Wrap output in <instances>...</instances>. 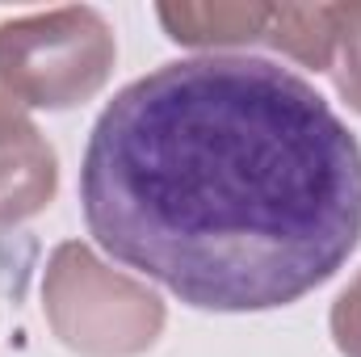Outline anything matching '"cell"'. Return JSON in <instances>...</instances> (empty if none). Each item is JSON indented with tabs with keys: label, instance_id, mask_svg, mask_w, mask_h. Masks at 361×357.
Returning a JSON list of instances; mask_svg holds the SVG:
<instances>
[{
	"label": "cell",
	"instance_id": "1",
	"mask_svg": "<svg viewBox=\"0 0 361 357\" xmlns=\"http://www.w3.org/2000/svg\"><path fill=\"white\" fill-rule=\"evenodd\" d=\"M92 240L197 311H273L361 244V143L290 68L164 63L118 92L85 147Z\"/></svg>",
	"mask_w": 361,
	"mask_h": 357
},
{
	"label": "cell",
	"instance_id": "2",
	"mask_svg": "<svg viewBox=\"0 0 361 357\" xmlns=\"http://www.w3.org/2000/svg\"><path fill=\"white\" fill-rule=\"evenodd\" d=\"M114 59V30L89 4L0 21V89L21 105L72 109L105 89Z\"/></svg>",
	"mask_w": 361,
	"mask_h": 357
},
{
	"label": "cell",
	"instance_id": "3",
	"mask_svg": "<svg viewBox=\"0 0 361 357\" xmlns=\"http://www.w3.org/2000/svg\"><path fill=\"white\" fill-rule=\"evenodd\" d=\"M42 307L55 337L85 357H139L164 332V303L143 282L101 265L80 240L51 253Z\"/></svg>",
	"mask_w": 361,
	"mask_h": 357
},
{
	"label": "cell",
	"instance_id": "4",
	"mask_svg": "<svg viewBox=\"0 0 361 357\" xmlns=\"http://www.w3.org/2000/svg\"><path fill=\"white\" fill-rule=\"evenodd\" d=\"M59 189L55 147L34 122L0 126V227L34 219Z\"/></svg>",
	"mask_w": 361,
	"mask_h": 357
},
{
	"label": "cell",
	"instance_id": "5",
	"mask_svg": "<svg viewBox=\"0 0 361 357\" xmlns=\"http://www.w3.org/2000/svg\"><path fill=\"white\" fill-rule=\"evenodd\" d=\"M156 17L180 47H240L265 38L273 4H160Z\"/></svg>",
	"mask_w": 361,
	"mask_h": 357
},
{
	"label": "cell",
	"instance_id": "6",
	"mask_svg": "<svg viewBox=\"0 0 361 357\" xmlns=\"http://www.w3.org/2000/svg\"><path fill=\"white\" fill-rule=\"evenodd\" d=\"M332 4H273L265 42L302 68L328 72L332 63Z\"/></svg>",
	"mask_w": 361,
	"mask_h": 357
},
{
	"label": "cell",
	"instance_id": "7",
	"mask_svg": "<svg viewBox=\"0 0 361 357\" xmlns=\"http://www.w3.org/2000/svg\"><path fill=\"white\" fill-rule=\"evenodd\" d=\"M332 63L336 92L361 114V4H332Z\"/></svg>",
	"mask_w": 361,
	"mask_h": 357
},
{
	"label": "cell",
	"instance_id": "8",
	"mask_svg": "<svg viewBox=\"0 0 361 357\" xmlns=\"http://www.w3.org/2000/svg\"><path fill=\"white\" fill-rule=\"evenodd\" d=\"M332 341L345 357H361V269L332 303Z\"/></svg>",
	"mask_w": 361,
	"mask_h": 357
},
{
	"label": "cell",
	"instance_id": "9",
	"mask_svg": "<svg viewBox=\"0 0 361 357\" xmlns=\"http://www.w3.org/2000/svg\"><path fill=\"white\" fill-rule=\"evenodd\" d=\"M17 122H30V118H25V105H21L13 92L0 89V126H17Z\"/></svg>",
	"mask_w": 361,
	"mask_h": 357
}]
</instances>
